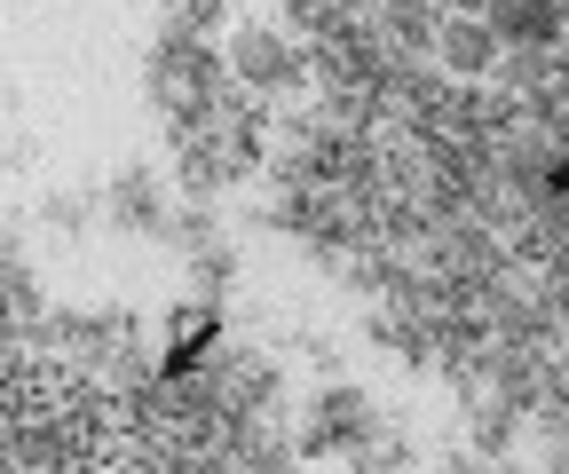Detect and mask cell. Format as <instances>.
Returning <instances> with one entry per match:
<instances>
[{
    "mask_svg": "<svg viewBox=\"0 0 569 474\" xmlns=\"http://www.w3.org/2000/svg\"><path fill=\"white\" fill-rule=\"evenodd\" d=\"M436 63H443L451 80H475V88H482L498 63H507V40H498V24H490L482 9H459V17L436 24Z\"/></svg>",
    "mask_w": 569,
    "mask_h": 474,
    "instance_id": "6da1fadb",
    "label": "cell"
},
{
    "mask_svg": "<svg viewBox=\"0 0 569 474\" xmlns=\"http://www.w3.org/2000/svg\"><path fill=\"white\" fill-rule=\"evenodd\" d=\"M230 72H238L246 88L277 95V88L301 80V56H293V40L269 32V24H238V32H230Z\"/></svg>",
    "mask_w": 569,
    "mask_h": 474,
    "instance_id": "7a4b0ae2",
    "label": "cell"
},
{
    "mask_svg": "<svg viewBox=\"0 0 569 474\" xmlns=\"http://www.w3.org/2000/svg\"><path fill=\"white\" fill-rule=\"evenodd\" d=\"M482 17L498 24V40H507V48H553V40L569 32V9H561V0H490Z\"/></svg>",
    "mask_w": 569,
    "mask_h": 474,
    "instance_id": "3957f363",
    "label": "cell"
},
{
    "mask_svg": "<svg viewBox=\"0 0 569 474\" xmlns=\"http://www.w3.org/2000/svg\"><path fill=\"white\" fill-rule=\"evenodd\" d=\"M284 17L293 24H332V0H284Z\"/></svg>",
    "mask_w": 569,
    "mask_h": 474,
    "instance_id": "277c9868",
    "label": "cell"
}]
</instances>
